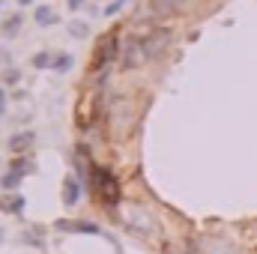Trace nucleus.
Listing matches in <instances>:
<instances>
[{"instance_id": "obj_1", "label": "nucleus", "mask_w": 257, "mask_h": 254, "mask_svg": "<svg viewBox=\"0 0 257 254\" xmlns=\"http://www.w3.org/2000/svg\"><path fill=\"white\" fill-rule=\"evenodd\" d=\"M165 45H168V30H165V27L147 30V33H141V36H132L128 45L123 48V66H126V69H135V66L147 63L150 57L162 54Z\"/></svg>"}, {"instance_id": "obj_2", "label": "nucleus", "mask_w": 257, "mask_h": 254, "mask_svg": "<svg viewBox=\"0 0 257 254\" xmlns=\"http://www.w3.org/2000/svg\"><path fill=\"white\" fill-rule=\"evenodd\" d=\"M117 54V33H111L108 39H102L99 42V48H96V60L93 66H102V63H111V57Z\"/></svg>"}, {"instance_id": "obj_3", "label": "nucleus", "mask_w": 257, "mask_h": 254, "mask_svg": "<svg viewBox=\"0 0 257 254\" xmlns=\"http://www.w3.org/2000/svg\"><path fill=\"white\" fill-rule=\"evenodd\" d=\"M36 21H39L42 27H48V24H54V21H57V15H54L48 6H39V9H36Z\"/></svg>"}, {"instance_id": "obj_4", "label": "nucleus", "mask_w": 257, "mask_h": 254, "mask_svg": "<svg viewBox=\"0 0 257 254\" xmlns=\"http://www.w3.org/2000/svg\"><path fill=\"white\" fill-rule=\"evenodd\" d=\"M69 66H72V57H69V54H60V57H54V66H51V69H57V72H66Z\"/></svg>"}, {"instance_id": "obj_5", "label": "nucleus", "mask_w": 257, "mask_h": 254, "mask_svg": "<svg viewBox=\"0 0 257 254\" xmlns=\"http://www.w3.org/2000/svg\"><path fill=\"white\" fill-rule=\"evenodd\" d=\"M33 66H39V69H48V66H54V57H48V54H39V57H33Z\"/></svg>"}, {"instance_id": "obj_6", "label": "nucleus", "mask_w": 257, "mask_h": 254, "mask_svg": "<svg viewBox=\"0 0 257 254\" xmlns=\"http://www.w3.org/2000/svg\"><path fill=\"white\" fill-rule=\"evenodd\" d=\"M72 36H75V39H84V36H87V24H84V21H81V24L75 21V24H72Z\"/></svg>"}, {"instance_id": "obj_7", "label": "nucleus", "mask_w": 257, "mask_h": 254, "mask_svg": "<svg viewBox=\"0 0 257 254\" xmlns=\"http://www.w3.org/2000/svg\"><path fill=\"white\" fill-rule=\"evenodd\" d=\"M18 24H21V21H18V18H12V21H6V27H3V33H6V36H12V33H15V27H18Z\"/></svg>"}, {"instance_id": "obj_8", "label": "nucleus", "mask_w": 257, "mask_h": 254, "mask_svg": "<svg viewBox=\"0 0 257 254\" xmlns=\"http://www.w3.org/2000/svg\"><path fill=\"white\" fill-rule=\"evenodd\" d=\"M126 0H114L111 6H105V15H114V12H120V6H123Z\"/></svg>"}, {"instance_id": "obj_9", "label": "nucleus", "mask_w": 257, "mask_h": 254, "mask_svg": "<svg viewBox=\"0 0 257 254\" xmlns=\"http://www.w3.org/2000/svg\"><path fill=\"white\" fill-rule=\"evenodd\" d=\"M6 81H9V84H15V81H18V72H15V69H12V72H6Z\"/></svg>"}, {"instance_id": "obj_10", "label": "nucleus", "mask_w": 257, "mask_h": 254, "mask_svg": "<svg viewBox=\"0 0 257 254\" xmlns=\"http://www.w3.org/2000/svg\"><path fill=\"white\" fill-rule=\"evenodd\" d=\"M81 3H84V0H69V6H72V9H78Z\"/></svg>"}, {"instance_id": "obj_11", "label": "nucleus", "mask_w": 257, "mask_h": 254, "mask_svg": "<svg viewBox=\"0 0 257 254\" xmlns=\"http://www.w3.org/2000/svg\"><path fill=\"white\" fill-rule=\"evenodd\" d=\"M0 111H3V90H0Z\"/></svg>"}, {"instance_id": "obj_12", "label": "nucleus", "mask_w": 257, "mask_h": 254, "mask_svg": "<svg viewBox=\"0 0 257 254\" xmlns=\"http://www.w3.org/2000/svg\"><path fill=\"white\" fill-rule=\"evenodd\" d=\"M177 3H180V0H177Z\"/></svg>"}]
</instances>
